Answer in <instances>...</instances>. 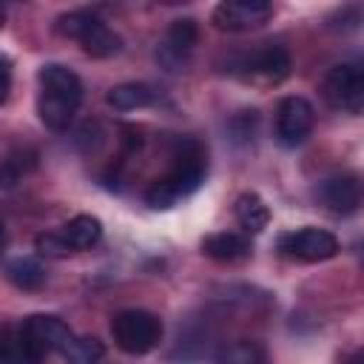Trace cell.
Listing matches in <instances>:
<instances>
[{
    "instance_id": "6da1fadb",
    "label": "cell",
    "mask_w": 364,
    "mask_h": 364,
    "mask_svg": "<svg viewBox=\"0 0 364 364\" xmlns=\"http://www.w3.org/2000/svg\"><path fill=\"white\" fill-rule=\"evenodd\" d=\"M171 159H173L171 171L165 176H159L145 191V202L154 210L173 208L179 199H185L193 191H199L205 176H208V154L196 139H179Z\"/></svg>"
},
{
    "instance_id": "7a4b0ae2",
    "label": "cell",
    "mask_w": 364,
    "mask_h": 364,
    "mask_svg": "<svg viewBox=\"0 0 364 364\" xmlns=\"http://www.w3.org/2000/svg\"><path fill=\"white\" fill-rule=\"evenodd\" d=\"M37 114L43 119L46 128L51 131H63L71 125L80 102H82V82L80 77L60 65V63H46L37 71Z\"/></svg>"
},
{
    "instance_id": "3957f363",
    "label": "cell",
    "mask_w": 364,
    "mask_h": 364,
    "mask_svg": "<svg viewBox=\"0 0 364 364\" xmlns=\"http://www.w3.org/2000/svg\"><path fill=\"white\" fill-rule=\"evenodd\" d=\"M54 28H57V34H63L68 40H77L85 54L100 57V60L114 57L122 48V37L114 28H108L88 9H77V11H68V14H60L57 23H54Z\"/></svg>"
},
{
    "instance_id": "277c9868",
    "label": "cell",
    "mask_w": 364,
    "mask_h": 364,
    "mask_svg": "<svg viewBox=\"0 0 364 364\" xmlns=\"http://www.w3.org/2000/svg\"><path fill=\"white\" fill-rule=\"evenodd\" d=\"M71 338H74L71 327H68L63 318L46 316V313L28 316V318L20 324V330H17V344H20V350L26 353V358L34 361V364H40L43 355H48V353L63 355V353L68 350Z\"/></svg>"
},
{
    "instance_id": "5b68a950",
    "label": "cell",
    "mask_w": 364,
    "mask_h": 364,
    "mask_svg": "<svg viewBox=\"0 0 364 364\" xmlns=\"http://www.w3.org/2000/svg\"><path fill=\"white\" fill-rule=\"evenodd\" d=\"M114 344L128 355H145L162 341V321L148 310H119L111 318Z\"/></svg>"
},
{
    "instance_id": "8992f818",
    "label": "cell",
    "mask_w": 364,
    "mask_h": 364,
    "mask_svg": "<svg viewBox=\"0 0 364 364\" xmlns=\"http://www.w3.org/2000/svg\"><path fill=\"white\" fill-rule=\"evenodd\" d=\"M242 82H250V85H279L287 74H290V54L284 46L279 43H262L256 46L253 51L242 54L233 68H230Z\"/></svg>"
},
{
    "instance_id": "52a82bcc",
    "label": "cell",
    "mask_w": 364,
    "mask_h": 364,
    "mask_svg": "<svg viewBox=\"0 0 364 364\" xmlns=\"http://www.w3.org/2000/svg\"><path fill=\"white\" fill-rule=\"evenodd\" d=\"M321 94L330 108L344 114H361L364 108V71L358 63H341L330 68L321 82Z\"/></svg>"
},
{
    "instance_id": "ba28073f",
    "label": "cell",
    "mask_w": 364,
    "mask_h": 364,
    "mask_svg": "<svg viewBox=\"0 0 364 364\" xmlns=\"http://www.w3.org/2000/svg\"><path fill=\"white\" fill-rule=\"evenodd\" d=\"M279 250L299 262H327L338 253V239L321 228H299L279 236Z\"/></svg>"
},
{
    "instance_id": "9c48e42d",
    "label": "cell",
    "mask_w": 364,
    "mask_h": 364,
    "mask_svg": "<svg viewBox=\"0 0 364 364\" xmlns=\"http://www.w3.org/2000/svg\"><path fill=\"white\" fill-rule=\"evenodd\" d=\"M316 122V111L304 97H284L276 105V139L284 148L301 145Z\"/></svg>"
},
{
    "instance_id": "30bf717a",
    "label": "cell",
    "mask_w": 364,
    "mask_h": 364,
    "mask_svg": "<svg viewBox=\"0 0 364 364\" xmlns=\"http://www.w3.org/2000/svg\"><path fill=\"white\" fill-rule=\"evenodd\" d=\"M273 17L267 0H225L213 9V26L219 31H253Z\"/></svg>"
},
{
    "instance_id": "8fae6325",
    "label": "cell",
    "mask_w": 364,
    "mask_h": 364,
    "mask_svg": "<svg viewBox=\"0 0 364 364\" xmlns=\"http://www.w3.org/2000/svg\"><path fill=\"white\" fill-rule=\"evenodd\" d=\"M199 40V26L193 17H179L168 26L159 48H156V60L168 68V71H179V65H185L188 54L193 51Z\"/></svg>"
},
{
    "instance_id": "7c38bea8",
    "label": "cell",
    "mask_w": 364,
    "mask_h": 364,
    "mask_svg": "<svg viewBox=\"0 0 364 364\" xmlns=\"http://www.w3.org/2000/svg\"><path fill=\"white\" fill-rule=\"evenodd\" d=\"M316 196L318 202L336 213V216H350L358 210L361 205V182L355 173H338V176H330L324 179L318 188H316Z\"/></svg>"
},
{
    "instance_id": "4fadbf2b",
    "label": "cell",
    "mask_w": 364,
    "mask_h": 364,
    "mask_svg": "<svg viewBox=\"0 0 364 364\" xmlns=\"http://www.w3.org/2000/svg\"><path fill=\"white\" fill-rule=\"evenodd\" d=\"M37 151L31 145H14L0 156V188L9 191L37 168Z\"/></svg>"
},
{
    "instance_id": "5bb4252c",
    "label": "cell",
    "mask_w": 364,
    "mask_h": 364,
    "mask_svg": "<svg viewBox=\"0 0 364 364\" xmlns=\"http://www.w3.org/2000/svg\"><path fill=\"white\" fill-rule=\"evenodd\" d=\"M202 253L213 262H239L245 256H250V242L239 233H210L202 239Z\"/></svg>"
},
{
    "instance_id": "9a60e30c",
    "label": "cell",
    "mask_w": 364,
    "mask_h": 364,
    "mask_svg": "<svg viewBox=\"0 0 364 364\" xmlns=\"http://www.w3.org/2000/svg\"><path fill=\"white\" fill-rule=\"evenodd\" d=\"M57 233L63 236V242H65L71 250H88V247H94V245L100 242V236H102V222H100L97 216L80 213V216L68 219Z\"/></svg>"
},
{
    "instance_id": "2e32d148",
    "label": "cell",
    "mask_w": 364,
    "mask_h": 364,
    "mask_svg": "<svg viewBox=\"0 0 364 364\" xmlns=\"http://www.w3.org/2000/svg\"><path fill=\"white\" fill-rule=\"evenodd\" d=\"M233 213H236V222L242 225L245 233H262L270 222V210L259 193H242L236 199Z\"/></svg>"
},
{
    "instance_id": "e0dca14e",
    "label": "cell",
    "mask_w": 364,
    "mask_h": 364,
    "mask_svg": "<svg viewBox=\"0 0 364 364\" xmlns=\"http://www.w3.org/2000/svg\"><path fill=\"white\" fill-rule=\"evenodd\" d=\"M105 100L117 111H136L154 102V88L145 82H122V85H114Z\"/></svg>"
},
{
    "instance_id": "ac0fdd59",
    "label": "cell",
    "mask_w": 364,
    "mask_h": 364,
    "mask_svg": "<svg viewBox=\"0 0 364 364\" xmlns=\"http://www.w3.org/2000/svg\"><path fill=\"white\" fill-rule=\"evenodd\" d=\"M216 364H270V358H267V350L259 341L239 338L233 344H225L216 353Z\"/></svg>"
},
{
    "instance_id": "d6986e66",
    "label": "cell",
    "mask_w": 364,
    "mask_h": 364,
    "mask_svg": "<svg viewBox=\"0 0 364 364\" xmlns=\"http://www.w3.org/2000/svg\"><path fill=\"white\" fill-rule=\"evenodd\" d=\"M6 276H9V282H11L14 287H20V290H37V287L46 282V267H43L37 259H31V256H20V259L9 262Z\"/></svg>"
},
{
    "instance_id": "ffe728a7",
    "label": "cell",
    "mask_w": 364,
    "mask_h": 364,
    "mask_svg": "<svg viewBox=\"0 0 364 364\" xmlns=\"http://www.w3.org/2000/svg\"><path fill=\"white\" fill-rule=\"evenodd\" d=\"M102 355H105V347L94 336H74L68 350L63 353L65 364H97Z\"/></svg>"
},
{
    "instance_id": "44dd1931",
    "label": "cell",
    "mask_w": 364,
    "mask_h": 364,
    "mask_svg": "<svg viewBox=\"0 0 364 364\" xmlns=\"http://www.w3.org/2000/svg\"><path fill=\"white\" fill-rule=\"evenodd\" d=\"M34 247H37L40 256H48V259H63V256L74 253V250L63 242V236H60L57 230H51V233H40V236L34 239Z\"/></svg>"
},
{
    "instance_id": "7402d4cb",
    "label": "cell",
    "mask_w": 364,
    "mask_h": 364,
    "mask_svg": "<svg viewBox=\"0 0 364 364\" xmlns=\"http://www.w3.org/2000/svg\"><path fill=\"white\" fill-rule=\"evenodd\" d=\"M9 88H11V63L9 57L0 54V102L9 97Z\"/></svg>"
},
{
    "instance_id": "603a6c76",
    "label": "cell",
    "mask_w": 364,
    "mask_h": 364,
    "mask_svg": "<svg viewBox=\"0 0 364 364\" xmlns=\"http://www.w3.org/2000/svg\"><path fill=\"white\" fill-rule=\"evenodd\" d=\"M6 247V228H3V222H0V250Z\"/></svg>"
},
{
    "instance_id": "cb8c5ba5",
    "label": "cell",
    "mask_w": 364,
    "mask_h": 364,
    "mask_svg": "<svg viewBox=\"0 0 364 364\" xmlns=\"http://www.w3.org/2000/svg\"><path fill=\"white\" fill-rule=\"evenodd\" d=\"M3 23H6V9L0 6V28H3Z\"/></svg>"
},
{
    "instance_id": "d4e9b609",
    "label": "cell",
    "mask_w": 364,
    "mask_h": 364,
    "mask_svg": "<svg viewBox=\"0 0 364 364\" xmlns=\"http://www.w3.org/2000/svg\"><path fill=\"white\" fill-rule=\"evenodd\" d=\"M350 364H361V355H358V353H355V355H353V361H350Z\"/></svg>"
},
{
    "instance_id": "484cf974",
    "label": "cell",
    "mask_w": 364,
    "mask_h": 364,
    "mask_svg": "<svg viewBox=\"0 0 364 364\" xmlns=\"http://www.w3.org/2000/svg\"><path fill=\"white\" fill-rule=\"evenodd\" d=\"M0 330H3V327H0Z\"/></svg>"
}]
</instances>
